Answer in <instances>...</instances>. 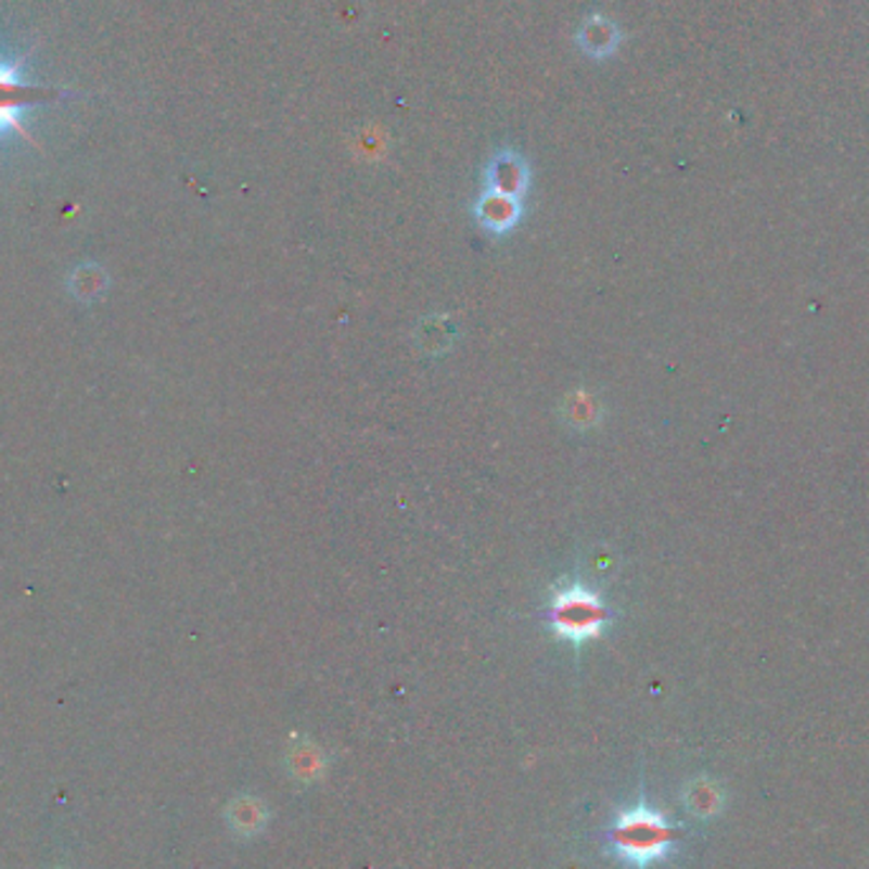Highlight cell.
Segmentation results:
<instances>
[{
	"mask_svg": "<svg viewBox=\"0 0 869 869\" xmlns=\"http://www.w3.org/2000/svg\"><path fill=\"white\" fill-rule=\"evenodd\" d=\"M676 829L656 808L636 804L621 808L605 829V842L621 861L646 869L664 859L676 842Z\"/></svg>",
	"mask_w": 869,
	"mask_h": 869,
	"instance_id": "obj_1",
	"label": "cell"
},
{
	"mask_svg": "<svg viewBox=\"0 0 869 869\" xmlns=\"http://www.w3.org/2000/svg\"><path fill=\"white\" fill-rule=\"evenodd\" d=\"M547 626L564 641L583 646L605 634L611 626V611L600 592L583 583H567L549 598Z\"/></svg>",
	"mask_w": 869,
	"mask_h": 869,
	"instance_id": "obj_2",
	"label": "cell"
},
{
	"mask_svg": "<svg viewBox=\"0 0 869 869\" xmlns=\"http://www.w3.org/2000/svg\"><path fill=\"white\" fill-rule=\"evenodd\" d=\"M21 66H24V62H11V64L0 62V132L13 130L18 132V136H24L26 140H31V136H28L24 128V123H21L24 110L43 105V102H54L66 92L64 89L31 85V81H26L24 74H21Z\"/></svg>",
	"mask_w": 869,
	"mask_h": 869,
	"instance_id": "obj_3",
	"label": "cell"
},
{
	"mask_svg": "<svg viewBox=\"0 0 869 869\" xmlns=\"http://www.w3.org/2000/svg\"><path fill=\"white\" fill-rule=\"evenodd\" d=\"M532 183V168L514 148H501L483 168V189L524 199Z\"/></svg>",
	"mask_w": 869,
	"mask_h": 869,
	"instance_id": "obj_4",
	"label": "cell"
},
{
	"mask_svg": "<svg viewBox=\"0 0 869 869\" xmlns=\"http://www.w3.org/2000/svg\"><path fill=\"white\" fill-rule=\"evenodd\" d=\"M473 217L483 232L494 237L511 234L524 217V199L483 189L473 204Z\"/></svg>",
	"mask_w": 869,
	"mask_h": 869,
	"instance_id": "obj_5",
	"label": "cell"
},
{
	"mask_svg": "<svg viewBox=\"0 0 869 869\" xmlns=\"http://www.w3.org/2000/svg\"><path fill=\"white\" fill-rule=\"evenodd\" d=\"M575 41L585 56L603 62V59H611L621 49L623 31L615 21L600 16V13H592V16L583 18V24L577 26Z\"/></svg>",
	"mask_w": 869,
	"mask_h": 869,
	"instance_id": "obj_6",
	"label": "cell"
},
{
	"mask_svg": "<svg viewBox=\"0 0 869 869\" xmlns=\"http://www.w3.org/2000/svg\"><path fill=\"white\" fill-rule=\"evenodd\" d=\"M227 819H229V827H232L237 834L252 836V834H259V831L265 829L267 808L263 801L255 796H240L237 801H232V806H229Z\"/></svg>",
	"mask_w": 869,
	"mask_h": 869,
	"instance_id": "obj_7",
	"label": "cell"
},
{
	"mask_svg": "<svg viewBox=\"0 0 869 869\" xmlns=\"http://www.w3.org/2000/svg\"><path fill=\"white\" fill-rule=\"evenodd\" d=\"M564 418L572 420V425H575V427L596 425V422H598L596 402H592V399L585 395V392H575V395H570L567 405H564Z\"/></svg>",
	"mask_w": 869,
	"mask_h": 869,
	"instance_id": "obj_8",
	"label": "cell"
},
{
	"mask_svg": "<svg viewBox=\"0 0 869 869\" xmlns=\"http://www.w3.org/2000/svg\"><path fill=\"white\" fill-rule=\"evenodd\" d=\"M293 770H295V776H306V778L318 776V772L323 770L321 753H318V750H314V747H303L301 753L295 755Z\"/></svg>",
	"mask_w": 869,
	"mask_h": 869,
	"instance_id": "obj_9",
	"label": "cell"
}]
</instances>
